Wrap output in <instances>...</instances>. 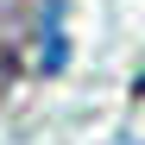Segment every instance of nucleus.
<instances>
[{
  "label": "nucleus",
  "instance_id": "nucleus-1",
  "mask_svg": "<svg viewBox=\"0 0 145 145\" xmlns=\"http://www.w3.org/2000/svg\"><path fill=\"white\" fill-rule=\"evenodd\" d=\"M133 95H139V101H145V76H139V82H133Z\"/></svg>",
  "mask_w": 145,
  "mask_h": 145
}]
</instances>
